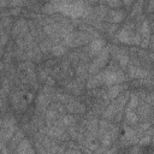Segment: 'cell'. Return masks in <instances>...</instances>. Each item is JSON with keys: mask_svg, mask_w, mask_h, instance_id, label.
I'll list each match as a JSON object with an SVG mask.
<instances>
[{"mask_svg": "<svg viewBox=\"0 0 154 154\" xmlns=\"http://www.w3.org/2000/svg\"><path fill=\"white\" fill-rule=\"evenodd\" d=\"M53 4L55 12H61L64 16L71 17V18H77L84 16L85 7L81 1H72V0H51Z\"/></svg>", "mask_w": 154, "mask_h": 154, "instance_id": "1", "label": "cell"}, {"mask_svg": "<svg viewBox=\"0 0 154 154\" xmlns=\"http://www.w3.org/2000/svg\"><path fill=\"white\" fill-rule=\"evenodd\" d=\"M89 41V35L83 31L77 32H69L65 36V45L69 47H77L87 43Z\"/></svg>", "mask_w": 154, "mask_h": 154, "instance_id": "2", "label": "cell"}, {"mask_svg": "<svg viewBox=\"0 0 154 154\" xmlns=\"http://www.w3.org/2000/svg\"><path fill=\"white\" fill-rule=\"evenodd\" d=\"M102 78H103V84L106 85H113L118 84L124 81V75L120 70L116 69H107L106 71L102 72Z\"/></svg>", "mask_w": 154, "mask_h": 154, "instance_id": "3", "label": "cell"}, {"mask_svg": "<svg viewBox=\"0 0 154 154\" xmlns=\"http://www.w3.org/2000/svg\"><path fill=\"white\" fill-rule=\"evenodd\" d=\"M108 55H109V51H108V49H102V51L99 53V55L94 59V61L90 64L88 71H89L90 73L97 72L101 67H103V66L106 65V63H107V60H108Z\"/></svg>", "mask_w": 154, "mask_h": 154, "instance_id": "4", "label": "cell"}, {"mask_svg": "<svg viewBox=\"0 0 154 154\" xmlns=\"http://www.w3.org/2000/svg\"><path fill=\"white\" fill-rule=\"evenodd\" d=\"M117 37L120 42H125V43H135V34L132 31V24H128L126 26L122 28L118 34Z\"/></svg>", "mask_w": 154, "mask_h": 154, "instance_id": "5", "label": "cell"}, {"mask_svg": "<svg viewBox=\"0 0 154 154\" xmlns=\"http://www.w3.org/2000/svg\"><path fill=\"white\" fill-rule=\"evenodd\" d=\"M105 45H106V41L103 38H95V40H93L90 42V45H89V48H88L89 54L90 55H95V54L100 53L103 49Z\"/></svg>", "mask_w": 154, "mask_h": 154, "instance_id": "6", "label": "cell"}, {"mask_svg": "<svg viewBox=\"0 0 154 154\" xmlns=\"http://www.w3.org/2000/svg\"><path fill=\"white\" fill-rule=\"evenodd\" d=\"M124 17H125L124 11H122V10H112L107 14V20L113 23V24H116V23L122 22L124 19Z\"/></svg>", "mask_w": 154, "mask_h": 154, "instance_id": "7", "label": "cell"}, {"mask_svg": "<svg viewBox=\"0 0 154 154\" xmlns=\"http://www.w3.org/2000/svg\"><path fill=\"white\" fill-rule=\"evenodd\" d=\"M26 29H28V23L24 19H19L13 25L12 34H13V36H20L22 34H24L26 31Z\"/></svg>", "mask_w": 154, "mask_h": 154, "instance_id": "8", "label": "cell"}, {"mask_svg": "<svg viewBox=\"0 0 154 154\" xmlns=\"http://www.w3.org/2000/svg\"><path fill=\"white\" fill-rule=\"evenodd\" d=\"M51 96V90L49 89H45V90H42L41 93H40V95H38V97H37V106H40V107H46L47 105H48V102H49V97Z\"/></svg>", "mask_w": 154, "mask_h": 154, "instance_id": "9", "label": "cell"}, {"mask_svg": "<svg viewBox=\"0 0 154 154\" xmlns=\"http://www.w3.org/2000/svg\"><path fill=\"white\" fill-rule=\"evenodd\" d=\"M66 108L71 112V113H83L85 111V107L77 101H70L69 103H66Z\"/></svg>", "mask_w": 154, "mask_h": 154, "instance_id": "10", "label": "cell"}, {"mask_svg": "<svg viewBox=\"0 0 154 154\" xmlns=\"http://www.w3.org/2000/svg\"><path fill=\"white\" fill-rule=\"evenodd\" d=\"M103 84V78H102V72L91 77L88 83H87V88H96V87H100Z\"/></svg>", "mask_w": 154, "mask_h": 154, "instance_id": "11", "label": "cell"}, {"mask_svg": "<svg viewBox=\"0 0 154 154\" xmlns=\"http://www.w3.org/2000/svg\"><path fill=\"white\" fill-rule=\"evenodd\" d=\"M122 90H123V85H118V84L109 85V88L107 90V96L109 99H114V97H117L120 94Z\"/></svg>", "mask_w": 154, "mask_h": 154, "instance_id": "12", "label": "cell"}, {"mask_svg": "<svg viewBox=\"0 0 154 154\" xmlns=\"http://www.w3.org/2000/svg\"><path fill=\"white\" fill-rule=\"evenodd\" d=\"M59 111H61V107H60L59 105H53V106H51V107L48 108V111H47V119H49V120L55 119V118L59 116Z\"/></svg>", "mask_w": 154, "mask_h": 154, "instance_id": "13", "label": "cell"}, {"mask_svg": "<svg viewBox=\"0 0 154 154\" xmlns=\"http://www.w3.org/2000/svg\"><path fill=\"white\" fill-rule=\"evenodd\" d=\"M17 152L18 153H29V152H34V150H32V148L30 146V142L28 140H23L19 143V146L17 148Z\"/></svg>", "mask_w": 154, "mask_h": 154, "instance_id": "14", "label": "cell"}, {"mask_svg": "<svg viewBox=\"0 0 154 154\" xmlns=\"http://www.w3.org/2000/svg\"><path fill=\"white\" fill-rule=\"evenodd\" d=\"M130 76L131 77H137V78H141V77H144L146 76V71L140 69V67H135V66H131L130 67V71H129Z\"/></svg>", "mask_w": 154, "mask_h": 154, "instance_id": "15", "label": "cell"}, {"mask_svg": "<svg viewBox=\"0 0 154 154\" xmlns=\"http://www.w3.org/2000/svg\"><path fill=\"white\" fill-rule=\"evenodd\" d=\"M125 119H126V122L130 123V124L136 123V120H137V116H136V113H135V109L126 108V116H125Z\"/></svg>", "mask_w": 154, "mask_h": 154, "instance_id": "16", "label": "cell"}, {"mask_svg": "<svg viewBox=\"0 0 154 154\" xmlns=\"http://www.w3.org/2000/svg\"><path fill=\"white\" fill-rule=\"evenodd\" d=\"M52 52H53L54 55H63L66 52V48L63 45H58V46L52 47Z\"/></svg>", "mask_w": 154, "mask_h": 154, "instance_id": "17", "label": "cell"}, {"mask_svg": "<svg viewBox=\"0 0 154 154\" xmlns=\"http://www.w3.org/2000/svg\"><path fill=\"white\" fill-rule=\"evenodd\" d=\"M137 103H138L137 96H136V95H132L131 99H130V101H129V103H128V108H130V109H135V108L137 107Z\"/></svg>", "mask_w": 154, "mask_h": 154, "instance_id": "18", "label": "cell"}, {"mask_svg": "<svg viewBox=\"0 0 154 154\" xmlns=\"http://www.w3.org/2000/svg\"><path fill=\"white\" fill-rule=\"evenodd\" d=\"M63 123H64L65 125H73V123H75V118L71 117V116H65V117L63 118Z\"/></svg>", "mask_w": 154, "mask_h": 154, "instance_id": "19", "label": "cell"}, {"mask_svg": "<svg viewBox=\"0 0 154 154\" xmlns=\"http://www.w3.org/2000/svg\"><path fill=\"white\" fill-rule=\"evenodd\" d=\"M106 2L111 6V7H119L122 5L120 0H106Z\"/></svg>", "mask_w": 154, "mask_h": 154, "instance_id": "20", "label": "cell"}, {"mask_svg": "<svg viewBox=\"0 0 154 154\" xmlns=\"http://www.w3.org/2000/svg\"><path fill=\"white\" fill-rule=\"evenodd\" d=\"M135 0H123V2L125 4V6H130Z\"/></svg>", "mask_w": 154, "mask_h": 154, "instance_id": "21", "label": "cell"}, {"mask_svg": "<svg viewBox=\"0 0 154 154\" xmlns=\"http://www.w3.org/2000/svg\"><path fill=\"white\" fill-rule=\"evenodd\" d=\"M7 4V1L6 0H0V6H5Z\"/></svg>", "mask_w": 154, "mask_h": 154, "instance_id": "22", "label": "cell"}, {"mask_svg": "<svg viewBox=\"0 0 154 154\" xmlns=\"http://www.w3.org/2000/svg\"><path fill=\"white\" fill-rule=\"evenodd\" d=\"M2 107V102H1V100H0V108Z\"/></svg>", "mask_w": 154, "mask_h": 154, "instance_id": "23", "label": "cell"}, {"mask_svg": "<svg viewBox=\"0 0 154 154\" xmlns=\"http://www.w3.org/2000/svg\"><path fill=\"white\" fill-rule=\"evenodd\" d=\"M89 1H96V0H89Z\"/></svg>", "mask_w": 154, "mask_h": 154, "instance_id": "24", "label": "cell"}]
</instances>
